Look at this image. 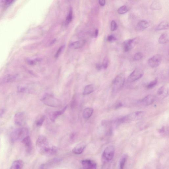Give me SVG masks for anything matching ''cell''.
<instances>
[{"mask_svg": "<svg viewBox=\"0 0 169 169\" xmlns=\"http://www.w3.org/2000/svg\"><path fill=\"white\" fill-rule=\"evenodd\" d=\"M86 147V145L83 143L79 144L73 148V152L75 154H80L83 153Z\"/></svg>", "mask_w": 169, "mask_h": 169, "instance_id": "17", "label": "cell"}, {"mask_svg": "<svg viewBox=\"0 0 169 169\" xmlns=\"http://www.w3.org/2000/svg\"><path fill=\"white\" fill-rule=\"evenodd\" d=\"M125 77L123 73H120L115 77L112 82V89L114 92H116L122 89L124 85Z\"/></svg>", "mask_w": 169, "mask_h": 169, "instance_id": "5", "label": "cell"}, {"mask_svg": "<svg viewBox=\"0 0 169 169\" xmlns=\"http://www.w3.org/2000/svg\"><path fill=\"white\" fill-rule=\"evenodd\" d=\"M150 8L152 10H161L162 9L161 4L159 1H154L151 4Z\"/></svg>", "mask_w": 169, "mask_h": 169, "instance_id": "23", "label": "cell"}, {"mask_svg": "<svg viewBox=\"0 0 169 169\" xmlns=\"http://www.w3.org/2000/svg\"><path fill=\"white\" fill-rule=\"evenodd\" d=\"M144 71L141 69L136 68L129 76L127 81L129 82H133L140 79L144 75Z\"/></svg>", "mask_w": 169, "mask_h": 169, "instance_id": "7", "label": "cell"}, {"mask_svg": "<svg viewBox=\"0 0 169 169\" xmlns=\"http://www.w3.org/2000/svg\"><path fill=\"white\" fill-rule=\"evenodd\" d=\"M73 12L72 9L70 8L69 10V14L68 16H67L66 21V25H68L70 23L71 21L72 20L73 17Z\"/></svg>", "mask_w": 169, "mask_h": 169, "instance_id": "26", "label": "cell"}, {"mask_svg": "<svg viewBox=\"0 0 169 169\" xmlns=\"http://www.w3.org/2000/svg\"><path fill=\"white\" fill-rule=\"evenodd\" d=\"M15 123L18 126L24 125L25 121V114L22 112H19L15 115L14 118Z\"/></svg>", "mask_w": 169, "mask_h": 169, "instance_id": "11", "label": "cell"}, {"mask_svg": "<svg viewBox=\"0 0 169 169\" xmlns=\"http://www.w3.org/2000/svg\"><path fill=\"white\" fill-rule=\"evenodd\" d=\"M128 10L126 6H123L118 9V12L119 14H123L127 13Z\"/></svg>", "mask_w": 169, "mask_h": 169, "instance_id": "27", "label": "cell"}, {"mask_svg": "<svg viewBox=\"0 0 169 169\" xmlns=\"http://www.w3.org/2000/svg\"><path fill=\"white\" fill-rule=\"evenodd\" d=\"M23 165L24 163L22 160H17L13 162L10 169H22Z\"/></svg>", "mask_w": 169, "mask_h": 169, "instance_id": "19", "label": "cell"}, {"mask_svg": "<svg viewBox=\"0 0 169 169\" xmlns=\"http://www.w3.org/2000/svg\"><path fill=\"white\" fill-rule=\"evenodd\" d=\"M169 38L167 34L164 33L162 34L161 36H160L159 39V42L160 44H165L168 42Z\"/></svg>", "mask_w": 169, "mask_h": 169, "instance_id": "24", "label": "cell"}, {"mask_svg": "<svg viewBox=\"0 0 169 169\" xmlns=\"http://www.w3.org/2000/svg\"><path fill=\"white\" fill-rule=\"evenodd\" d=\"M96 68L98 70H101L102 68H103L102 65L99 63H97L96 64Z\"/></svg>", "mask_w": 169, "mask_h": 169, "instance_id": "37", "label": "cell"}, {"mask_svg": "<svg viewBox=\"0 0 169 169\" xmlns=\"http://www.w3.org/2000/svg\"><path fill=\"white\" fill-rule=\"evenodd\" d=\"M86 41L85 40H81L76 41L73 42L69 45V47L71 49H77L82 48L85 45Z\"/></svg>", "mask_w": 169, "mask_h": 169, "instance_id": "15", "label": "cell"}, {"mask_svg": "<svg viewBox=\"0 0 169 169\" xmlns=\"http://www.w3.org/2000/svg\"><path fill=\"white\" fill-rule=\"evenodd\" d=\"M41 101L45 105L52 107H61V101L54 96L49 94H45L41 99Z\"/></svg>", "mask_w": 169, "mask_h": 169, "instance_id": "3", "label": "cell"}, {"mask_svg": "<svg viewBox=\"0 0 169 169\" xmlns=\"http://www.w3.org/2000/svg\"><path fill=\"white\" fill-rule=\"evenodd\" d=\"M99 34V30H98L96 29V31H95V38H97V36Z\"/></svg>", "mask_w": 169, "mask_h": 169, "instance_id": "38", "label": "cell"}, {"mask_svg": "<svg viewBox=\"0 0 169 169\" xmlns=\"http://www.w3.org/2000/svg\"><path fill=\"white\" fill-rule=\"evenodd\" d=\"M169 28V23L167 21H162L158 25L156 30L157 31H161L162 30H168Z\"/></svg>", "mask_w": 169, "mask_h": 169, "instance_id": "21", "label": "cell"}, {"mask_svg": "<svg viewBox=\"0 0 169 169\" xmlns=\"http://www.w3.org/2000/svg\"><path fill=\"white\" fill-rule=\"evenodd\" d=\"M94 110L91 108H87L84 109L83 112V117L84 118L87 119L92 115Z\"/></svg>", "mask_w": 169, "mask_h": 169, "instance_id": "22", "label": "cell"}, {"mask_svg": "<svg viewBox=\"0 0 169 169\" xmlns=\"http://www.w3.org/2000/svg\"><path fill=\"white\" fill-rule=\"evenodd\" d=\"M158 82L157 79H156L154 80L151 82L150 83H149L147 86V88L151 89L154 88V87L156 85Z\"/></svg>", "mask_w": 169, "mask_h": 169, "instance_id": "29", "label": "cell"}, {"mask_svg": "<svg viewBox=\"0 0 169 169\" xmlns=\"http://www.w3.org/2000/svg\"><path fill=\"white\" fill-rule=\"evenodd\" d=\"M116 40V38L113 35L108 36L107 38V40L108 42H112Z\"/></svg>", "mask_w": 169, "mask_h": 169, "instance_id": "34", "label": "cell"}, {"mask_svg": "<svg viewBox=\"0 0 169 169\" xmlns=\"http://www.w3.org/2000/svg\"><path fill=\"white\" fill-rule=\"evenodd\" d=\"M67 107H68V106H66V107H65L63 109L60 111H56L54 112L51 115L50 117V119L51 120L54 122L56 118H57L58 116L61 115L64 113L65 111L67 109Z\"/></svg>", "mask_w": 169, "mask_h": 169, "instance_id": "18", "label": "cell"}, {"mask_svg": "<svg viewBox=\"0 0 169 169\" xmlns=\"http://www.w3.org/2000/svg\"><path fill=\"white\" fill-rule=\"evenodd\" d=\"M162 58L161 55L156 54L148 60V64L151 68H156L161 64Z\"/></svg>", "mask_w": 169, "mask_h": 169, "instance_id": "10", "label": "cell"}, {"mask_svg": "<svg viewBox=\"0 0 169 169\" xmlns=\"http://www.w3.org/2000/svg\"><path fill=\"white\" fill-rule=\"evenodd\" d=\"M149 26V24L147 21H141L137 23L136 29L138 31H142L146 29Z\"/></svg>", "mask_w": 169, "mask_h": 169, "instance_id": "16", "label": "cell"}, {"mask_svg": "<svg viewBox=\"0 0 169 169\" xmlns=\"http://www.w3.org/2000/svg\"><path fill=\"white\" fill-rule=\"evenodd\" d=\"M109 60L107 57H105L103 60V64H102L103 68L104 69H107L109 65Z\"/></svg>", "mask_w": 169, "mask_h": 169, "instance_id": "28", "label": "cell"}, {"mask_svg": "<svg viewBox=\"0 0 169 169\" xmlns=\"http://www.w3.org/2000/svg\"><path fill=\"white\" fill-rule=\"evenodd\" d=\"M21 142L24 145L26 152L28 154L31 153L32 149V142L31 138L28 136L21 141Z\"/></svg>", "mask_w": 169, "mask_h": 169, "instance_id": "12", "label": "cell"}, {"mask_svg": "<svg viewBox=\"0 0 169 169\" xmlns=\"http://www.w3.org/2000/svg\"><path fill=\"white\" fill-rule=\"evenodd\" d=\"M29 130L27 128L21 127L16 129L11 134L10 139L12 143L18 141H22L29 136Z\"/></svg>", "mask_w": 169, "mask_h": 169, "instance_id": "2", "label": "cell"}, {"mask_svg": "<svg viewBox=\"0 0 169 169\" xmlns=\"http://www.w3.org/2000/svg\"><path fill=\"white\" fill-rule=\"evenodd\" d=\"M16 78V76L12 75H6L0 79V85L12 83L15 81Z\"/></svg>", "mask_w": 169, "mask_h": 169, "instance_id": "13", "label": "cell"}, {"mask_svg": "<svg viewBox=\"0 0 169 169\" xmlns=\"http://www.w3.org/2000/svg\"><path fill=\"white\" fill-rule=\"evenodd\" d=\"M81 169H97V164L92 160H84L81 162Z\"/></svg>", "mask_w": 169, "mask_h": 169, "instance_id": "9", "label": "cell"}, {"mask_svg": "<svg viewBox=\"0 0 169 169\" xmlns=\"http://www.w3.org/2000/svg\"><path fill=\"white\" fill-rule=\"evenodd\" d=\"M127 160V156L125 155L123 156L121 159L119 163V167L120 169H124L125 163Z\"/></svg>", "mask_w": 169, "mask_h": 169, "instance_id": "25", "label": "cell"}, {"mask_svg": "<svg viewBox=\"0 0 169 169\" xmlns=\"http://www.w3.org/2000/svg\"><path fill=\"white\" fill-rule=\"evenodd\" d=\"M95 89V86L94 84H90L86 86L84 89L83 95H86L90 94L94 92Z\"/></svg>", "mask_w": 169, "mask_h": 169, "instance_id": "20", "label": "cell"}, {"mask_svg": "<svg viewBox=\"0 0 169 169\" xmlns=\"http://www.w3.org/2000/svg\"><path fill=\"white\" fill-rule=\"evenodd\" d=\"M4 113V111L3 110H2L0 111V115H2L3 114V113Z\"/></svg>", "mask_w": 169, "mask_h": 169, "instance_id": "40", "label": "cell"}, {"mask_svg": "<svg viewBox=\"0 0 169 169\" xmlns=\"http://www.w3.org/2000/svg\"><path fill=\"white\" fill-rule=\"evenodd\" d=\"M143 57V54L141 53L138 52L134 55L133 59L135 60H139L142 59Z\"/></svg>", "mask_w": 169, "mask_h": 169, "instance_id": "31", "label": "cell"}, {"mask_svg": "<svg viewBox=\"0 0 169 169\" xmlns=\"http://www.w3.org/2000/svg\"><path fill=\"white\" fill-rule=\"evenodd\" d=\"M155 100V96L149 95L145 97L144 99L140 101V103L143 105L148 106L152 104Z\"/></svg>", "mask_w": 169, "mask_h": 169, "instance_id": "14", "label": "cell"}, {"mask_svg": "<svg viewBox=\"0 0 169 169\" xmlns=\"http://www.w3.org/2000/svg\"><path fill=\"white\" fill-rule=\"evenodd\" d=\"M122 106V104L120 103H118V104H117L116 106V108H117L119 107H121Z\"/></svg>", "mask_w": 169, "mask_h": 169, "instance_id": "39", "label": "cell"}, {"mask_svg": "<svg viewBox=\"0 0 169 169\" xmlns=\"http://www.w3.org/2000/svg\"><path fill=\"white\" fill-rule=\"evenodd\" d=\"M115 154V148L113 146H110L104 150L102 156V160L103 164H107L113 159Z\"/></svg>", "mask_w": 169, "mask_h": 169, "instance_id": "6", "label": "cell"}, {"mask_svg": "<svg viewBox=\"0 0 169 169\" xmlns=\"http://www.w3.org/2000/svg\"><path fill=\"white\" fill-rule=\"evenodd\" d=\"M106 3L105 0H100L99 1V3L101 6H105Z\"/></svg>", "mask_w": 169, "mask_h": 169, "instance_id": "36", "label": "cell"}, {"mask_svg": "<svg viewBox=\"0 0 169 169\" xmlns=\"http://www.w3.org/2000/svg\"><path fill=\"white\" fill-rule=\"evenodd\" d=\"M45 116H43L39 119L37 121L36 123V125L38 126H42L43 122L45 120Z\"/></svg>", "mask_w": 169, "mask_h": 169, "instance_id": "30", "label": "cell"}, {"mask_svg": "<svg viewBox=\"0 0 169 169\" xmlns=\"http://www.w3.org/2000/svg\"><path fill=\"white\" fill-rule=\"evenodd\" d=\"M37 148L39 152L43 154L52 155L57 153V147L50 146L47 139L45 136H40L36 142Z\"/></svg>", "mask_w": 169, "mask_h": 169, "instance_id": "1", "label": "cell"}, {"mask_svg": "<svg viewBox=\"0 0 169 169\" xmlns=\"http://www.w3.org/2000/svg\"><path fill=\"white\" fill-rule=\"evenodd\" d=\"M144 115L143 111H137L128 115L119 118V121L120 123L129 122V121L137 120L141 119Z\"/></svg>", "mask_w": 169, "mask_h": 169, "instance_id": "4", "label": "cell"}, {"mask_svg": "<svg viewBox=\"0 0 169 169\" xmlns=\"http://www.w3.org/2000/svg\"><path fill=\"white\" fill-rule=\"evenodd\" d=\"M137 41L138 38H135L125 41L123 43V50L125 52L130 51L137 44Z\"/></svg>", "mask_w": 169, "mask_h": 169, "instance_id": "8", "label": "cell"}, {"mask_svg": "<svg viewBox=\"0 0 169 169\" xmlns=\"http://www.w3.org/2000/svg\"><path fill=\"white\" fill-rule=\"evenodd\" d=\"M165 87L164 86H162L161 88H160L157 91V94L159 95H161L163 94L164 90Z\"/></svg>", "mask_w": 169, "mask_h": 169, "instance_id": "35", "label": "cell"}, {"mask_svg": "<svg viewBox=\"0 0 169 169\" xmlns=\"http://www.w3.org/2000/svg\"><path fill=\"white\" fill-rule=\"evenodd\" d=\"M64 48V46H62L59 48L58 50V51L55 55V57L56 58H58L59 57L60 54H61L62 52V51L63 50Z\"/></svg>", "mask_w": 169, "mask_h": 169, "instance_id": "33", "label": "cell"}, {"mask_svg": "<svg viewBox=\"0 0 169 169\" xmlns=\"http://www.w3.org/2000/svg\"><path fill=\"white\" fill-rule=\"evenodd\" d=\"M118 25L116 21L114 20L112 21L111 23V30L112 31H114L117 29Z\"/></svg>", "mask_w": 169, "mask_h": 169, "instance_id": "32", "label": "cell"}]
</instances>
